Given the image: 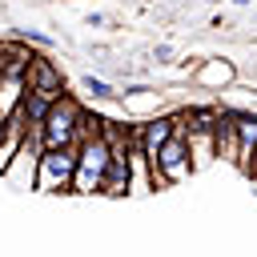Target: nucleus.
I'll list each match as a JSON object with an SVG mask.
<instances>
[{"label": "nucleus", "instance_id": "6e6552de", "mask_svg": "<svg viewBox=\"0 0 257 257\" xmlns=\"http://www.w3.org/2000/svg\"><path fill=\"white\" fill-rule=\"evenodd\" d=\"M20 100H24V76H0V116L20 108Z\"/></svg>", "mask_w": 257, "mask_h": 257}, {"label": "nucleus", "instance_id": "7ed1b4c3", "mask_svg": "<svg viewBox=\"0 0 257 257\" xmlns=\"http://www.w3.org/2000/svg\"><path fill=\"white\" fill-rule=\"evenodd\" d=\"M72 169H76V145H56V149H40L36 161V193H68L72 185Z\"/></svg>", "mask_w": 257, "mask_h": 257}, {"label": "nucleus", "instance_id": "39448f33", "mask_svg": "<svg viewBox=\"0 0 257 257\" xmlns=\"http://www.w3.org/2000/svg\"><path fill=\"white\" fill-rule=\"evenodd\" d=\"M173 133H177V116H153V120L137 124V128L128 133V141H137V145H141V153L153 161V157H157V149H161Z\"/></svg>", "mask_w": 257, "mask_h": 257}, {"label": "nucleus", "instance_id": "423d86ee", "mask_svg": "<svg viewBox=\"0 0 257 257\" xmlns=\"http://www.w3.org/2000/svg\"><path fill=\"white\" fill-rule=\"evenodd\" d=\"M233 133H237V169L245 173V165H249V153L257 149V116H233Z\"/></svg>", "mask_w": 257, "mask_h": 257}, {"label": "nucleus", "instance_id": "9b49d317", "mask_svg": "<svg viewBox=\"0 0 257 257\" xmlns=\"http://www.w3.org/2000/svg\"><path fill=\"white\" fill-rule=\"evenodd\" d=\"M153 56H157V64H169V56H173V48H169V44H157V52H153Z\"/></svg>", "mask_w": 257, "mask_h": 257}, {"label": "nucleus", "instance_id": "f03ea898", "mask_svg": "<svg viewBox=\"0 0 257 257\" xmlns=\"http://www.w3.org/2000/svg\"><path fill=\"white\" fill-rule=\"evenodd\" d=\"M104 165H108V141H104V133L96 128V133H88V137L76 145V169H72V185H68V193H80V197L100 193Z\"/></svg>", "mask_w": 257, "mask_h": 257}, {"label": "nucleus", "instance_id": "9d476101", "mask_svg": "<svg viewBox=\"0 0 257 257\" xmlns=\"http://www.w3.org/2000/svg\"><path fill=\"white\" fill-rule=\"evenodd\" d=\"M20 36H24V40H32V44H44V48L52 44V36H44V32H32V28H24Z\"/></svg>", "mask_w": 257, "mask_h": 257}, {"label": "nucleus", "instance_id": "20e7f679", "mask_svg": "<svg viewBox=\"0 0 257 257\" xmlns=\"http://www.w3.org/2000/svg\"><path fill=\"white\" fill-rule=\"evenodd\" d=\"M24 88H36V92H48V96H60L64 92V76L60 68L48 60V56H28V68H24Z\"/></svg>", "mask_w": 257, "mask_h": 257}, {"label": "nucleus", "instance_id": "f257e3e1", "mask_svg": "<svg viewBox=\"0 0 257 257\" xmlns=\"http://www.w3.org/2000/svg\"><path fill=\"white\" fill-rule=\"evenodd\" d=\"M96 120H100V116L88 120V112H84L72 96L60 92V96L48 104L44 120H40V141H44V149H56V145H80L88 133H96Z\"/></svg>", "mask_w": 257, "mask_h": 257}, {"label": "nucleus", "instance_id": "0eeeda50", "mask_svg": "<svg viewBox=\"0 0 257 257\" xmlns=\"http://www.w3.org/2000/svg\"><path fill=\"white\" fill-rule=\"evenodd\" d=\"M229 80H233V64L229 60H205L201 72H197V84H205V88H221Z\"/></svg>", "mask_w": 257, "mask_h": 257}, {"label": "nucleus", "instance_id": "f8f14e48", "mask_svg": "<svg viewBox=\"0 0 257 257\" xmlns=\"http://www.w3.org/2000/svg\"><path fill=\"white\" fill-rule=\"evenodd\" d=\"M245 173H249V177H253V181H257V149H253V153H249V165H245Z\"/></svg>", "mask_w": 257, "mask_h": 257}, {"label": "nucleus", "instance_id": "ddd939ff", "mask_svg": "<svg viewBox=\"0 0 257 257\" xmlns=\"http://www.w3.org/2000/svg\"><path fill=\"white\" fill-rule=\"evenodd\" d=\"M4 120H8V116H0V137H4Z\"/></svg>", "mask_w": 257, "mask_h": 257}, {"label": "nucleus", "instance_id": "1a4fd4ad", "mask_svg": "<svg viewBox=\"0 0 257 257\" xmlns=\"http://www.w3.org/2000/svg\"><path fill=\"white\" fill-rule=\"evenodd\" d=\"M84 92H88L92 100H112V96H116V88H112L108 80H100V76H84Z\"/></svg>", "mask_w": 257, "mask_h": 257}, {"label": "nucleus", "instance_id": "4468645a", "mask_svg": "<svg viewBox=\"0 0 257 257\" xmlns=\"http://www.w3.org/2000/svg\"><path fill=\"white\" fill-rule=\"evenodd\" d=\"M233 4H253V0H233Z\"/></svg>", "mask_w": 257, "mask_h": 257}]
</instances>
